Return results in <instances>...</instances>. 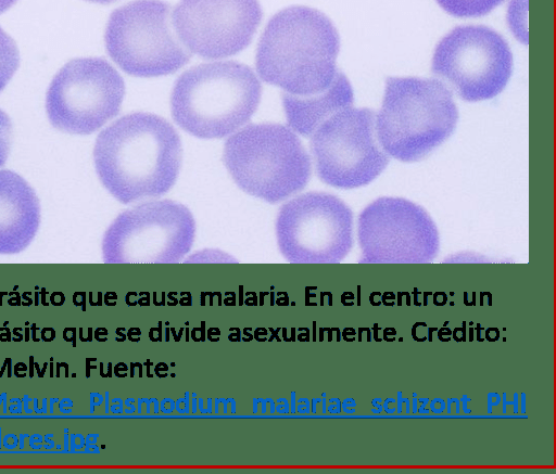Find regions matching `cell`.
Listing matches in <instances>:
<instances>
[{
	"mask_svg": "<svg viewBox=\"0 0 556 474\" xmlns=\"http://www.w3.org/2000/svg\"><path fill=\"white\" fill-rule=\"evenodd\" d=\"M181 156L179 134L169 121L143 112L112 123L99 133L93 149L100 181L123 204L167 193L177 180Z\"/></svg>",
	"mask_w": 556,
	"mask_h": 474,
	"instance_id": "1",
	"label": "cell"
},
{
	"mask_svg": "<svg viewBox=\"0 0 556 474\" xmlns=\"http://www.w3.org/2000/svg\"><path fill=\"white\" fill-rule=\"evenodd\" d=\"M340 39L332 22L320 11L292 5L268 21L257 44L260 78L285 93L311 97L333 82Z\"/></svg>",
	"mask_w": 556,
	"mask_h": 474,
	"instance_id": "2",
	"label": "cell"
},
{
	"mask_svg": "<svg viewBox=\"0 0 556 474\" xmlns=\"http://www.w3.org/2000/svg\"><path fill=\"white\" fill-rule=\"evenodd\" d=\"M261 97V82L245 64L202 63L175 81L170 111L175 123L188 133L200 139H219L250 120Z\"/></svg>",
	"mask_w": 556,
	"mask_h": 474,
	"instance_id": "3",
	"label": "cell"
},
{
	"mask_svg": "<svg viewBox=\"0 0 556 474\" xmlns=\"http://www.w3.org/2000/svg\"><path fill=\"white\" fill-rule=\"evenodd\" d=\"M458 111L452 92L435 78L389 77L375 120L383 151L401 162H416L455 130Z\"/></svg>",
	"mask_w": 556,
	"mask_h": 474,
	"instance_id": "4",
	"label": "cell"
},
{
	"mask_svg": "<svg viewBox=\"0 0 556 474\" xmlns=\"http://www.w3.org/2000/svg\"><path fill=\"white\" fill-rule=\"evenodd\" d=\"M223 159L237 185L268 203L281 202L307 184L312 163L295 132L281 124H251L230 136Z\"/></svg>",
	"mask_w": 556,
	"mask_h": 474,
	"instance_id": "5",
	"label": "cell"
},
{
	"mask_svg": "<svg viewBox=\"0 0 556 474\" xmlns=\"http://www.w3.org/2000/svg\"><path fill=\"white\" fill-rule=\"evenodd\" d=\"M170 11L162 0H135L111 13L105 48L121 69L135 77H159L190 61L191 52L178 38Z\"/></svg>",
	"mask_w": 556,
	"mask_h": 474,
	"instance_id": "6",
	"label": "cell"
},
{
	"mask_svg": "<svg viewBox=\"0 0 556 474\" xmlns=\"http://www.w3.org/2000/svg\"><path fill=\"white\" fill-rule=\"evenodd\" d=\"M195 221L190 210L170 200L142 203L119 214L106 229L102 255L106 264H175L191 249Z\"/></svg>",
	"mask_w": 556,
	"mask_h": 474,
	"instance_id": "7",
	"label": "cell"
},
{
	"mask_svg": "<svg viewBox=\"0 0 556 474\" xmlns=\"http://www.w3.org/2000/svg\"><path fill=\"white\" fill-rule=\"evenodd\" d=\"M316 172L325 183L354 189L374 181L389 164L376 137L371 110L344 107L311 134Z\"/></svg>",
	"mask_w": 556,
	"mask_h": 474,
	"instance_id": "8",
	"label": "cell"
},
{
	"mask_svg": "<svg viewBox=\"0 0 556 474\" xmlns=\"http://www.w3.org/2000/svg\"><path fill=\"white\" fill-rule=\"evenodd\" d=\"M124 95V80L108 61L75 59L53 77L46 97L47 115L59 130L89 134L119 113Z\"/></svg>",
	"mask_w": 556,
	"mask_h": 474,
	"instance_id": "9",
	"label": "cell"
},
{
	"mask_svg": "<svg viewBox=\"0 0 556 474\" xmlns=\"http://www.w3.org/2000/svg\"><path fill=\"white\" fill-rule=\"evenodd\" d=\"M281 255L293 264H336L353 246V214L325 192L301 194L280 207L276 220Z\"/></svg>",
	"mask_w": 556,
	"mask_h": 474,
	"instance_id": "10",
	"label": "cell"
},
{
	"mask_svg": "<svg viewBox=\"0 0 556 474\" xmlns=\"http://www.w3.org/2000/svg\"><path fill=\"white\" fill-rule=\"evenodd\" d=\"M513 54L506 40L486 26H458L433 52L431 72L465 101L492 99L506 87Z\"/></svg>",
	"mask_w": 556,
	"mask_h": 474,
	"instance_id": "11",
	"label": "cell"
},
{
	"mask_svg": "<svg viewBox=\"0 0 556 474\" xmlns=\"http://www.w3.org/2000/svg\"><path fill=\"white\" fill-rule=\"evenodd\" d=\"M361 262L426 264L439 252L437 227L427 212L400 197H380L358 217Z\"/></svg>",
	"mask_w": 556,
	"mask_h": 474,
	"instance_id": "12",
	"label": "cell"
},
{
	"mask_svg": "<svg viewBox=\"0 0 556 474\" xmlns=\"http://www.w3.org/2000/svg\"><path fill=\"white\" fill-rule=\"evenodd\" d=\"M262 16L258 0H180L172 21L191 53L216 60L244 50Z\"/></svg>",
	"mask_w": 556,
	"mask_h": 474,
	"instance_id": "13",
	"label": "cell"
},
{
	"mask_svg": "<svg viewBox=\"0 0 556 474\" xmlns=\"http://www.w3.org/2000/svg\"><path fill=\"white\" fill-rule=\"evenodd\" d=\"M40 225V206L31 187L18 174L0 170V254L24 251Z\"/></svg>",
	"mask_w": 556,
	"mask_h": 474,
	"instance_id": "14",
	"label": "cell"
},
{
	"mask_svg": "<svg viewBox=\"0 0 556 474\" xmlns=\"http://www.w3.org/2000/svg\"><path fill=\"white\" fill-rule=\"evenodd\" d=\"M281 99L290 128L308 137L330 115L352 106L353 91L348 78L338 72L332 85L319 94L296 97L283 92Z\"/></svg>",
	"mask_w": 556,
	"mask_h": 474,
	"instance_id": "15",
	"label": "cell"
},
{
	"mask_svg": "<svg viewBox=\"0 0 556 474\" xmlns=\"http://www.w3.org/2000/svg\"><path fill=\"white\" fill-rule=\"evenodd\" d=\"M503 0H437L448 14L457 17H478L490 13Z\"/></svg>",
	"mask_w": 556,
	"mask_h": 474,
	"instance_id": "16",
	"label": "cell"
},
{
	"mask_svg": "<svg viewBox=\"0 0 556 474\" xmlns=\"http://www.w3.org/2000/svg\"><path fill=\"white\" fill-rule=\"evenodd\" d=\"M20 64L15 41L0 27V92L10 81Z\"/></svg>",
	"mask_w": 556,
	"mask_h": 474,
	"instance_id": "17",
	"label": "cell"
},
{
	"mask_svg": "<svg viewBox=\"0 0 556 474\" xmlns=\"http://www.w3.org/2000/svg\"><path fill=\"white\" fill-rule=\"evenodd\" d=\"M12 143V123L10 117L0 108V167L8 159Z\"/></svg>",
	"mask_w": 556,
	"mask_h": 474,
	"instance_id": "18",
	"label": "cell"
},
{
	"mask_svg": "<svg viewBox=\"0 0 556 474\" xmlns=\"http://www.w3.org/2000/svg\"><path fill=\"white\" fill-rule=\"evenodd\" d=\"M17 0H0V14L9 10Z\"/></svg>",
	"mask_w": 556,
	"mask_h": 474,
	"instance_id": "19",
	"label": "cell"
},
{
	"mask_svg": "<svg viewBox=\"0 0 556 474\" xmlns=\"http://www.w3.org/2000/svg\"><path fill=\"white\" fill-rule=\"evenodd\" d=\"M86 1L93 2V3H100V4H109V3L115 2L117 0H86Z\"/></svg>",
	"mask_w": 556,
	"mask_h": 474,
	"instance_id": "20",
	"label": "cell"
}]
</instances>
